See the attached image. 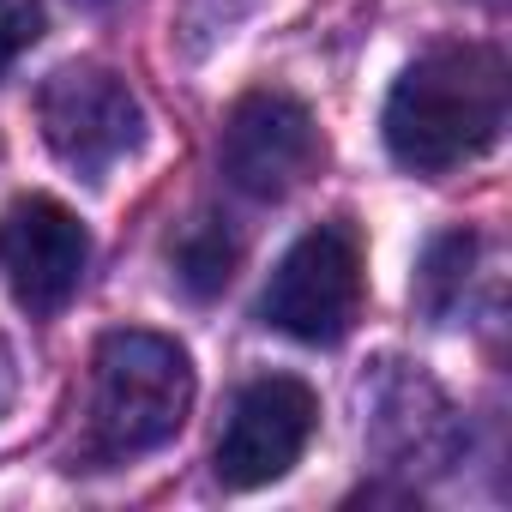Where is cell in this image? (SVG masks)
<instances>
[{
	"label": "cell",
	"instance_id": "6da1fadb",
	"mask_svg": "<svg viewBox=\"0 0 512 512\" xmlns=\"http://www.w3.org/2000/svg\"><path fill=\"white\" fill-rule=\"evenodd\" d=\"M506 127V61L488 43L416 55L386 97V151L416 175H446L494 151Z\"/></svg>",
	"mask_w": 512,
	"mask_h": 512
},
{
	"label": "cell",
	"instance_id": "7a4b0ae2",
	"mask_svg": "<svg viewBox=\"0 0 512 512\" xmlns=\"http://www.w3.org/2000/svg\"><path fill=\"white\" fill-rule=\"evenodd\" d=\"M193 410V362L175 338L121 326L91 362V440L103 458H139L181 434Z\"/></svg>",
	"mask_w": 512,
	"mask_h": 512
},
{
	"label": "cell",
	"instance_id": "3957f363",
	"mask_svg": "<svg viewBox=\"0 0 512 512\" xmlns=\"http://www.w3.org/2000/svg\"><path fill=\"white\" fill-rule=\"evenodd\" d=\"M37 121H43L49 151L85 181H103L115 163H127L145 145V103L103 61L55 67L37 91Z\"/></svg>",
	"mask_w": 512,
	"mask_h": 512
},
{
	"label": "cell",
	"instance_id": "277c9868",
	"mask_svg": "<svg viewBox=\"0 0 512 512\" xmlns=\"http://www.w3.org/2000/svg\"><path fill=\"white\" fill-rule=\"evenodd\" d=\"M217 163H223V181L235 193L272 205V199H290L296 187H308L320 175L326 139H320V127H314L302 97H290V91H247L223 115Z\"/></svg>",
	"mask_w": 512,
	"mask_h": 512
},
{
	"label": "cell",
	"instance_id": "5b68a950",
	"mask_svg": "<svg viewBox=\"0 0 512 512\" xmlns=\"http://www.w3.org/2000/svg\"><path fill=\"white\" fill-rule=\"evenodd\" d=\"M266 320L296 344H338L362 314V241L350 223L308 229L266 284Z\"/></svg>",
	"mask_w": 512,
	"mask_h": 512
},
{
	"label": "cell",
	"instance_id": "8992f818",
	"mask_svg": "<svg viewBox=\"0 0 512 512\" xmlns=\"http://www.w3.org/2000/svg\"><path fill=\"white\" fill-rule=\"evenodd\" d=\"M320 428V398L308 380L296 374H260L247 380L223 416V434H217V482L247 494V488H266L278 482L314 440Z\"/></svg>",
	"mask_w": 512,
	"mask_h": 512
},
{
	"label": "cell",
	"instance_id": "52a82bcc",
	"mask_svg": "<svg viewBox=\"0 0 512 512\" xmlns=\"http://www.w3.org/2000/svg\"><path fill=\"white\" fill-rule=\"evenodd\" d=\"M91 272V229L49 193L0 211V284L25 314H61Z\"/></svg>",
	"mask_w": 512,
	"mask_h": 512
},
{
	"label": "cell",
	"instance_id": "ba28073f",
	"mask_svg": "<svg viewBox=\"0 0 512 512\" xmlns=\"http://www.w3.org/2000/svg\"><path fill=\"white\" fill-rule=\"evenodd\" d=\"M235 235L217 223V217H199L181 241H175V278L187 296H217L229 278H235Z\"/></svg>",
	"mask_w": 512,
	"mask_h": 512
},
{
	"label": "cell",
	"instance_id": "9c48e42d",
	"mask_svg": "<svg viewBox=\"0 0 512 512\" xmlns=\"http://www.w3.org/2000/svg\"><path fill=\"white\" fill-rule=\"evenodd\" d=\"M470 253H476V235L452 229L428 247V260H422V278H416V302L428 314H452V302L464 296V272H470Z\"/></svg>",
	"mask_w": 512,
	"mask_h": 512
},
{
	"label": "cell",
	"instance_id": "30bf717a",
	"mask_svg": "<svg viewBox=\"0 0 512 512\" xmlns=\"http://www.w3.org/2000/svg\"><path fill=\"white\" fill-rule=\"evenodd\" d=\"M37 37H43V7L37 0H0V67H13Z\"/></svg>",
	"mask_w": 512,
	"mask_h": 512
},
{
	"label": "cell",
	"instance_id": "8fae6325",
	"mask_svg": "<svg viewBox=\"0 0 512 512\" xmlns=\"http://www.w3.org/2000/svg\"><path fill=\"white\" fill-rule=\"evenodd\" d=\"M13 386H19V368H13V350H7V338H0V410L13 404Z\"/></svg>",
	"mask_w": 512,
	"mask_h": 512
}]
</instances>
